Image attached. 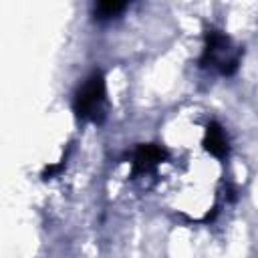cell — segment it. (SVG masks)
Masks as SVG:
<instances>
[{"label": "cell", "mask_w": 258, "mask_h": 258, "mask_svg": "<svg viewBox=\"0 0 258 258\" xmlns=\"http://www.w3.org/2000/svg\"><path fill=\"white\" fill-rule=\"evenodd\" d=\"M165 157V149L155 145V143H147V145H139L131 157V177L137 175H145L149 171H153L161 159Z\"/></svg>", "instance_id": "cell-3"}, {"label": "cell", "mask_w": 258, "mask_h": 258, "mask_svg": "<svg viewBox=\"0 0 258 258\" xmlns=\"http://www.w3.org/2000/svg\"><path fill=\"white\" fill-rule=\"evenodd\" d=\"M125 2H115V0H105V2H99L95 6V16L99 20H109V18H115L119 16L123 10H125Z\"/></svg>", "instance_id": "cell-5"}, {"label": "cell", "mask_w": 258, "mask_h": 258, "mask_svg": "<svg viewBox=\"0 0 258 258\" xmlns=\"http://www.w3.org/2000/svg\"><path fill=\"white\" fill-rule=\"evenodd\" d=\"M204 145L206 149L214 155V157H224L228 153V135L222 129V125H218L216 121H212L206 127V137H204Z\"/></svg>", "instance_id": "cell-4"}, {"label": "cell", "mask_w": 258, "mask_h": 258, "mask_svg": "<svg viewBox=\"0 0 258 258\" xmlns=\"http://www.w3.org/2000/svg\"><path fill=\"white\" fill-rule=\"evenodd\" d=\"M240 56H242V48L234 46L232 40L222 30L212 28L206 32V46L200 58L202 67L216 69L222 75H232L240 64Z\"/></svg>", "instance_id": "cell-1"}, {"label": "cell", "mask_w": 258, "mask_h": 258, "mask_svg": "<svg viewBox=\"0 0 258 258\" xmlns=\"http://www.w3.org/2000/svg\"><path fill=\"white\" fill-rule=\"evenodd\" d=\"M105 103H107L105 77L103 73L95 71L75 95V113L81 119L99 123L105 117Z\"/></svg>", "instance_id": "cell-2"}]
</instances>
